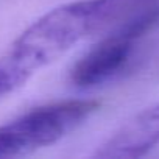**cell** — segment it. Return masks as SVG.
Segmentation results:
<instances>
[{"mask_svg": "<svg viewBox=\"0 0 159 159\" xmlns=\"http://www.w3.org/2000/svg\"><path fill=\"white\" fill-rule=\"evenodd\" d=\"M151 0H76L34 20L0 56V97L20 89L44 67L92 34L142 13Z\"/></svg>", "mask_w": 159, "mask_h": 159, "instance_id": "obj_1", "label": "cell"}, {"mask_svg": "<svg viewBox=\"0 0 159 159\" xmlns=\"http://www.w3.org/2000/svg\"><path fill=\"white\" fill-rule=\"evenodd\" d=\"M98 106L95 100H64L22 114L0 126V157L25 156L56 143L81 126Z\"/></svg>", "mask_w": 159, "mask_h": 159, "instance_id": "obj_2", "label": "cell"}, {"mask_svg": "<svg viewBox=\"0 0 159 159\" xmlns=\"http://www.w3.org/2000/svg\"><path fill=\"white\" fill-rule=\"evenodd\" d=\"M157 19L159 8L154 7L106 31V36L72 67L70 83L76 88H94L112 80L125 69L139 39Z\"/></svg>", "mask_w": 159, "mask_h": 159, "instance_id": "obj_3", "label": "cell"}, {"mask_svg": "<svg viewBox=\"0 0 159 159\" xmlns=\"http://www.w3.org/2000/svg\"><path fill=\"white\" fill-rule=\"evenodd\" d=\"M159 143V103H154L126 120L102 147L95 157L134 159L145 156Z\"/></svg>", "mask_w": 159, "mask_h": 159, "instance_id": "obj_4", "label": "cell"}]
</instances>
